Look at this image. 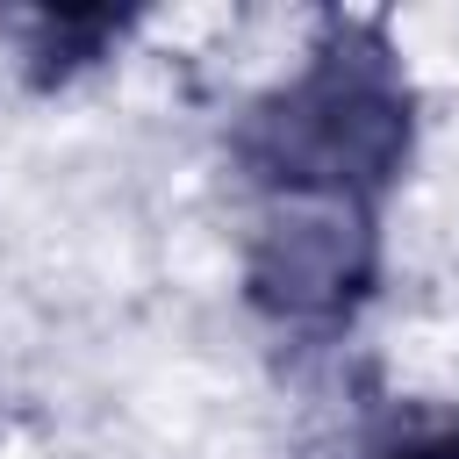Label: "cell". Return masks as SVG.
Returning a JSON list of instances; mask_svg holds the SVG:
<instances>
[{
    "label": "cell",
    "mask_w": 459,
    "mask_h": 459,
    "mask_svg": "<svg viewBox=\"0 0 459 459\" xmlns=\"http://www.w3.org/2000/svg\"><path fill=\"white\" fill-rule=\"evenodd\" d=\"M423 100L409 57L380 14H323L301 57L258 86L230 122V172L251 208H366L416 165Z\"/></svg>",
    "instance_id": "6da1fadb"
},
{
    "label": "cell",
    "mask_w": 459,
    "mask_h": 459,
    "mask_svg": "<svg viewBox=\"0 0 459 459\" xmlns=\"http://www.w3.org/2000/svg\"><path fill=\"white\" fill-rule=\"evenodd\" d=\"M387 237L366 208H258L244 237V308L294 337V344H337L366 301L380 294Z\"/></svg>",
    "instance_id": "7a4b0ae2"
},
{
    "label": "cell",
    "mask_w": 459,
    "mask_h": 459,
    "mask_svg": "<svg viewBox=\"0 0 459 459\" xmlns=\"http://www.w3.org/2000/svg\"><path fill=\"white\" fill-rule=\"evenodd\" d=\"M14 72L29 93H65L72 79L100 72L129 36H136V14H115V7H36L14 22Z\"/></svg>",
    "instance_id": "3957f363"
},
{
    "label": "cell",
    "mask_w": 459,
    "mask_h": 459,
    "mask_svg": "<svg viewBox=\"0 0 459 459\" xmlns=\"http://www.w3.org/2000/svg\"><path fill=\"white\" fill-rule=\"evenodd\" d=\"M366 459H459V409H445V416H416V423H394L387 437L366 445Z\"/></svg>",
    "instance_id": "277c9868"
}]
</instances>
